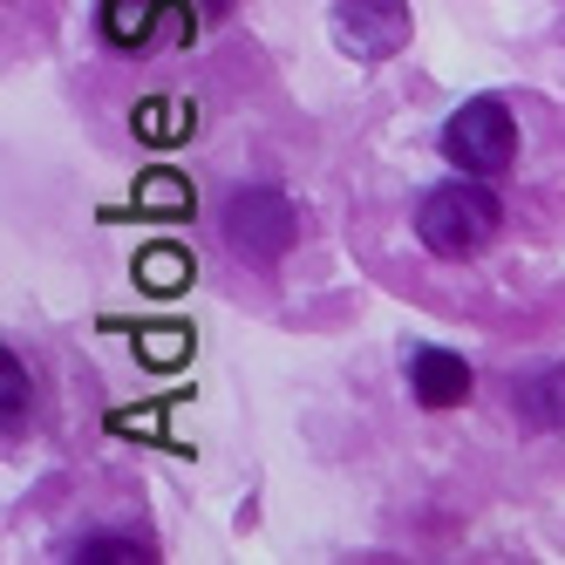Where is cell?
Segmentation results:
<instances>
[{
    "label": "cell",
    "mask_w": 565,
    "mask_h": 565,
    "mask_svg": "<svg viewBox=\"0 0 565 565\" xmlns=\"http://www.w3.org/2000/svg\"><path fill=\"white\" fill-rule=\"evenodd\" d=\"M0 388H8V436H21L28 429V409H34V388H28V369L8 354L0 361Z\"/></svg>",
    "instance_id": "9"
},
{
    "label": "cell",
    "mask_w": 565,
    "mask_h": 565,
    "mask_svg": "<svg viewBox=\"0 0 565 565\" xmlns=\"http://www.w3.org/2000/svg\"><path fill=\"white\" fill-rule=\"evenodd\" d=\"M137 130L143 137H178V130H191V103H150V109H137Z\"/></svg>",
    "instance_id": "10"
},
{
    "label": "cell",
    "mask_w": 565,
    "mask_h": 565,
    "mask_svg": "<svg viewBox=\"0 0 565 565\" xmlns=\"http://www.w3.org/2000/svg\"><path fill=\"white\" fill-rule=\"evenodd\" d=\"M477 375L470 361L450 354V348H409V395L423 402V409H457V402H470Z\"/></svg>",
    "instance_id": "5"
},
{
    "label": "cell",
    "mask_w": 565,
    "mask_h": 565,
    "mask_svg": "<svg viewBox=\"0 0 565 565\" xmlns=\"http://www.w3.org/2000/svg\"><path fill=\"white\" fill-rule=\"evenodd\" d=\"M504 225V198L491 191V178H443L436 191H423V205H416V238L436 253V259H470L483 253L498 238Z\"/></svg>",
    "instance_id": "1"
},
{
    "label": "cell",
    "mask_w": 565,
    "mask_h": 565,
    "mask_svg": "<svg viewBox=\"0 0 565 565\" xmlns=\"http://www.w3.org/2000/svg\"><path fill=\"white\" fill-rule=\"evenodd\" d=\"M75 558H150V545L143 539H83Z\"/></svg>",
    "instance_id": "11"
},
{
    "label": "cell",
    "mask_w": 565,
    "mask_h": 565,
    "mask_svg": "<svg viewBox=\"0 0 565 565\" xmlns=\"http://www.w3.org/2000/svg\"><path fill=\"white\" fill-rule=\"evenodd\" d=\"M334 34L354 62H388L409 42V0H334Z\"/></svg>",
    "instance_id": "4"
},
{
    "label": "cell",
    "mask_w": 565,
    "mask_h": 565,
    "mask_svg": "<svg viewBox=\"0 0 565 565\" xmlns=\"http://www.w3.org/2000/svg\"><path fill=\"white\" fill-rule=\"evenodd\" d=\"M137 287L143 294H178V287H191V253L184 246H143L137 253Z\"/></svg>",
    "instance_id": "8"
},
{
    "label": "cell",
    "mask_w": 565,
    "mask_h": 565,
    "mask_svg": "<svg viewBox=\"0 0 565 565\" xmlns=\"http://www.w3.org/2000/svg\"><path fill=\"white\" fill-rule=\"evenodd\" d=\"M184 348H191V341H184V334H143V354H150V361H157V369H171V361H178V354H184Z\"/></svg>",
    "instance_id": "12"
},
{
    "label": "cell",
    "mask_w": 565,
    "mask_h": 565,
    "mask_svg": "<svg viewBox=\"0 0 565 565\" xmlns=\"http://www.w3.org/2000/svg\"><path fill=\"white\" fill-rule=\"evenodd\" d=\"M443 157H450L457 171H470V178L511 171V157H518V124H511V109H504L498 96L457 103L450 116H443Z\"/></svg>",
    "instance_id": "2"
},
{
    "label": "cell",
    "mask_w": 565,
    "mask_h": 565,
    "mask_svg": "<svg viewBox=\"0 0 565 565\" xmlns=\"http://www.w3.org/2000/svg\"><path fill=\"white\" fill-rule=\"evenodd\" d=\"M294 238H300V212L287 205V191H273V184L232 191V205H225V246L238 259L273 266V259H287Z\"/></svg>",
    "instance_id": "3"
},
{
    "label": "cell",
    "mask_w": 565,
    "mask_h": 565,
    "mask_svg": "<svg viewBox=\"0 0 565 565\" xmlns=\"http://www.w3.org/2000/svg\"><path fill=\"white\" fill-rule=\"evenodd\" d=\"M511 416L532 429H565V361H545V369H524L511 382Z\"/></svg>",
    "instance_id": "6"
},
{
    "label": "cell",
    "mask_w": 565,
    "mask_h": 565,
    "mask_svg": "<svg viewBox=\"0 0 565 565\" xmlns=\"http://www.w3.org/2000/svg\"><path fill=\"white\" fill-rule=\"evenodd\" d=\"M130 205H137L143 218H191L198 198H191V178H184V171L157 164V171H143V178H137V198H130Z\"/></svg>",
    "instance_id": "7"
}]
</instances>
